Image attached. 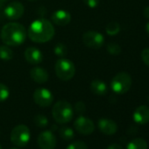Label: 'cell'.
Returning <instances> with one entry per match:
<instances>
[{
	"label": "cell",
	"mask_w": 149,
	"mask_h": 149,
	"mask_svg": "<svg viewBox=\"0 0 149 149\" xmlns=\"http://www.w3.org/2000/svg\"><path fill=\"white\" fill-rule=\"evenodd\" d=\"M55 33L53 24L47 19H39L29 26L27 35L29 39L36 43H46L51 40Z\"/></svg>",
	"instance_id": "6da1fadb"
},
{
	"label": "cell",
	"mask_w": 149,
	"mask_h": 149,
	"mask_svg": "<svg viewBox=\"0 0 149 149\" xmlns=\"http://www.w3.org/2000/svg\"><path fill=\"white\" fill-rule=\"evenodd\" d=\"M1 40L3 43L10 47H17L23 44L26 39L27 33L24 26L17 22L6 24L1 30Z\"/></svg>",
	"instance_id": "7a4b0ae2"
},
{
	"label": "cell",
	"mask_w": 149,
	"mask_h": 149,
	"mask_svg": "<svg viewBox=\"0 0 149 149\" xmlns=\"http://www.w3.org/2000/svg\"><path fill=\"white\" fill-rule=\"evenodd\" d=\"M52 115L58 124H67L73 118L74 111L68 102L60 100L53 106Z\"/></svg>",
	"instance_id": "3957f363"
},
{
	"label": "cell",
	"mask_w": 149,
	"mask_h": 149,
	"mask_svg": "<svg viewBox=\"0 0 149 149\" xmlns=\"http://www.w3.org/2000/svg\"><path fill=\"white\" fill-rule=\"evenodd\" d=\"M54 70L57 77L61 81L71 80L76 74V67L74 63L65 57L59 58L55 62Z\"/></svg>",
	"instance_id": "277c9868"
},
{
	"label": "cell",
	"mask_w": 149,
	"mask_h": 149,
	"mask_svg": "<svg viewBox=\"0 0 149 149\" xmlns=\"http://www.w3.org/2000/svg\"><path fill=\"white\" fill-rule=\"evenodd\" d=\"M132 77L128 73L119 72L112 78L111 82V88L113 92L117 94H125L132 87Z\"/></svg>",
	"instance_id": "5b68a950"
},
{
	"label": "cell",
	"mask_w": 149,
	"mask_h": 149,
	"mask_svg": "<svg viewBox=\"0 0 149 149\" xmlns=\"http://www.w3.org/2000/svg\"><path fill=\"white\" fill-rule=\"evenodd\" d=\"M30 130L25 125H19L15 126L11 132L12 142L19 147L26 146L30 141Z\"/></svg>",
	"instance_id": "8992f818"
},
{
	"label": "cell",
	"mask_w": 149,
	"mask_h": 149,
	"mask_svg": "<svg viewBox=\"0 0 149 149\" xmlns=\"http://www.w3.org/2000/svg\"><path fill=\"white\" fill-rule=\"evenodd\" d=\"M83 42L88 47L98 49L104 43V37L102 33L97 31H88L83 35Z\"/></svg>",
	"instance_id": "52a82bcc"
},
{
	"label": "cell",
	"mask_w": 149,
	"mask_h": 149,
	"mask_svg": "<svg viewBox=\"0 0 149 149\" xmlns=\"http://www.w3.org/2000/svg\"><path fill=\"white\" fill-rule=\"evenodd\" d=\"M34 103L40 107H48L54 101L52 92L46 88H39L33 93Z\"/></svg>",
	"instance_id": "ba28073f"
},
{
	"label": "cell",
	"mask_w": 149,
	"mask_h": 149,
	"mask_svg": "<svg viewBox=\"0 0 149 149\" xmlns=\"http://www.w3.org/2000/svg\"><path fill=\"white\" fill-rule=\"evenodd\" d=\"M74 126L79 133L84 135L91 134L95 131V125L93 121L84 116H79L74 120Z\"/></svg>",
	"instance_id": "9c48e42d"
},
{
	"label": "cell",
	"mask_w": 149,
	"mask_h": 149,
	"mask_svg": "<svg viewBox=\"0 0 149 149\" xmlns=\"http://www.w3.org/2000/svg\"><path fill=\"white\" fill-rule=\"evenodd\" d=\"M25 12L24 6L17 1L10 3L5 9V15L10 20L19 19Z\"/></svg>",
	"instance_id": "30bf717a"
},
{
	"label": "cell",
	"mask_w": 149,
	"mask_h": 149,
	"mask_svg": "<svg viewBox=\"0 0 149 149\" xmlns=\"http://www.w3.org/2000/svg\"><path fill=\"white\" fill-rule=\"evenodd\" d=\"M40 149H54L56 146V138L51 131H44L40 133L37 139Z\"/></svg>",
	"instance_id": "8fae6325"
},
{
	"label": "cell",
	"mask_w": 149,
	"mask_h": 149,
	"mask_svg": "<svg viewBox=\"0 0 149 149\" xmlns=\"http://www.w3.org/2000/svg\"><path fill=\"white\" fill-rule=\"evenodd\" d=\"M25 58L29 64L38 65L43 61V54L39 48L30 47L25 51Z\"/></svg>",
	"instance_id": "7c38bea8"
},
{
	"label": "cell",
	"mask_w": 149,
	"mask_h": 149,
	"mask_svg": "<svg viewBox=\"0 0 149 149\" xmlns=\"http://www.w3.org/2000/svg\"><path fill=\"white\" fill-rule=\"evenodd\" d=\"M52 22L57 26H64L70 23L71 15L68 11L65 10H57L51 16Z\"/></svg>",
	"instance_id": "4fadbf2b"
},
{
	"label": "cell",
	"mask_w": 149,
	"mask_h": 149,
	"mask_svg": "<svg viewBox=\"0 0 149 149\" xmlns=\"http://www.w3.org/2000/svg\"><path fill=\"white\" fill-rule=\"evenodd\" d=\"M99 130L106 135H113L118 131V125L115 121L108 118H101L97 122Z\"/></svg>",
	"instance_id": "5bb4252c"
},
{
	"label": "cell",
	"mask_w": 149,
	"mask_h": 149,
	"mask_svg": "<svg viewBox=\"0 0 149 149\" xmlns=\"http://www.w3.org/2000/svg\"><path fill=\"white\" fill-rule=\"evenodd\" d=\"M30 77L37 84H45L48 80V73L40 67H34L30 70Z\"/></svg>",
	"instance_id": "9a60e30c"
},
{
	"label": "cell",
	"mask_w": 149,
	"mask_h": 149,
	"mask_svg": "<svg viewBox=\"0 0 149 149\" xmlns=\"http://www.w3.org/2000/svg\"><path fill=\"white\" fill-rule=\"evenodd\" d=\"M133 120L139 125H145L149 122V108L146 105L139 106L133 113Z\"/></svg>",
	"instance_id": "2e32d148"
},
{
	"label": "cell",
	"mask_w": 149,
	"mask_h": 149,
	"mask_svg": "<svg viewBox=\"0 0 149 149\" xmlns=\"http://www.w3.org/2000/svg\"><path fill=\"white\" fill-rule=\"evenodd\" d=\"M91 91L95 95L104 96L108 91V88L104 82L98 79H95L91 84Z\"/></svg>",
	"instance_id": "e0dca14e"
},
{
	"label": "cell",
	"mask_w": 149,
	"mask_h": 149,
	"mask_svg": "<svg viewBox=\"0 0 149 149\" xmlns=\"http://www.w3.org/2000/svg\"><path fill=\"white\" fill-rule=\"evenodd\" d=\"M126 149H147V142L142 138H136L127 145Z\"/></svg>",
	"instance_id": "ac0fdd59"
},
{
	"label": "cell",
	"mask_w": 149,
	"mask_h": 149,
	"mask_svg": "<svg viewBox=\"0 0 149 149\" xmlns=\"http://www.w3.org/2000/svg\"><path fill=\"white\" fill-rule=\"evenodd\" d=\"M13 58V52L9 46H0V59L4 61H10Z\"/></svg>",
	"instance_id": "d6986e66"
},
{
	"label": "cell",
	"mask_w": 149,
	"mask_h": 149,
	"mask_svg": "<svg viewBox=\"0 0 149 149\" xmlns=\"http://www.w3.org/2000/svg\"><path fill=\"white\" fill-rule=\"evenodd\" d=\"M106 33L110 36H115L120 32V25L118 22L112 21L110 22L105 28Z\"/></svg>",
	"instance_id": "ffe728a7"
},
{
	"label": "cell",
	"mask_w": 149,
	"mask_h": 149,
	"mask_svg": "<svg viewBox=\"0 0 149 149\" xmlns=\"http://www.w3.org/2000/svg\"><path fill=\"white\" fill-rule=\"evenodd\" d=\"M54 54L56 56H58L60 58L65 57L67 55V54H68V47L64 43L59 42L54 46Z\"/></svg>",
	"instance_id": "44dd1931"
},
{
	"label": "cell",
	"mask_w": 149,
	"mask_h": 149,
	"mask_svg": "<svg viewBox=\"0 0 149 149\" xmlns=\"http://www.w3.org/2000/svg\"><path fill=\"white\" fill-rule=\"evenodd\" d=\"M60 136L65 140H70V139H74V132L72 128L68 127V126H64V127H61L60 129Z\"/></svg>",
	"instance_id": "7402d4cb"
},
{
	"label": "cell",
	"mask_w": 149,
	"mask_h": 149,
	"mask_svg": "<svg viewBox=\"0 0 149 149\" xmlns=\"http://www.w3.org/2000/svg\"><path fill=\"white\" fill-rule=\"evenodd\" d=\"M34 123L38 127L43 128L48 125V119L45 115L39 114V115H36L34 118Z\"/></svg>",
	"instance_id": "603a6c76"
},
{
	"label": "cell",
	"mask_w": 149,
	"mask_h": 149,
	"mask_svg": "<svg viewBox=\"0 0 149 149\" xmlns=\"http://www.w3.org/2000/svg\"><path fill=\"white\" fill-rule=\"evenodd\" d=\"M9 96H10L9 88L4 84H0V102H4L7 100Z\"/></svg>",
	"instance_id": "cb8c5ba5"
},
{
	"label": "cell",
	"mask_w": 149,
	"mask_h": 149,
	"mask_svg": "<svg viewBox=\"0 0 149 149\" xmlns=\"http://www.w3.org/2000/svg\"><path fill=\"white\" fill-rule=\"evenodd\" d=\"M107 51L112 55H118L121 53V47L115 42H111L107 45Z\"/></svg>",
	"instance_id": "d4e9b609"
},
{
	"label": "cell",
	"mask_w": 149,
	"mask_h": 149,
	"mask_svg": "<svg viewBox=\"0 0 149 149\" xmlns=\"http://www.w3.org/2000/svg\"><path fill=\"white\" fill-rule=\"evenodd\" d=\"M66 149H88V146L84 141H76L68 145Z\"/></svg>",
	"instance_id": "484cf974"
},
{
	"label": "cell",
	"mask_w": 149,
	"mask_h": 149,
	"mask_svg": "<svg viewBox=\"0 0 149 149\" xmlns=\"http://www.w3.org/2000/svg\"><path fill=\"white\" fill-rule=\"evenodd\" d=\"M141 59L143 62L149 67V47L143 49V51L141 52Z\"/></svg>",
	"instance_id": "4316f807"
},
{
	"label": "cell",
	"mask_w": 149,
	"mask_h": 149,
	"mask_svg": "<svg viewBox=\"0 0 149 149\" xmlns=\"http://www.w3.org/2000/svg\"><path fill=\"white\" fill-rule=\"evenodd\" d=\"M74 110H76V111L79 114H82L86 110V105L84 102H77L76 104V105H74Z\"/></svg>",
	"instance_id": "83f0119b"
},
{
	"label": "cell",
	"mask_w": 149,
	"mask_h": 149,
	"mask_svg": "<svg viewBox=\"0 0 149 149\" xmlns=\"http://www.w3.org/2000/svg\"><path fill=\"white\" fill-rule=\"evenodd\" d=\"M84 3L91 9L97 8L99 5V0H84Z\"/></svg>",
	"instance_id": "f1b7e54d"
},
{
	"label": "cell",
	"mask_w": 149,
	"mask_h": 149,
	"mask_svg": "<svg viewBox=\"0 0 149 149\" xmlns=\"http://www.w3.org/2000/svg\"><path fill=\"white\" fill-rule=\"evenodd\" d=\"M107 149H123V147H122V146L119 145V144L113 143V144L110 145V146L107 147Z\"/></svg>",
	"instance_id": "f546056e"
},
{
	"label": "cell",
	"mask_w": 149,
	"mask_h": 149,
	"mask_svg": "<svg viewBox=\"0 0 149 149\" xmlns=\"http://www.w3.org/2000/svg\"><path fill=\"white\" fill-rule=\"evenodd\" d=\"M143 15L146 19H149V6L145 7V9L143 10Z\"/></svg>",
	"instance_id": "4dcf8cb0"
},
{
	"label": "cell",
	"mask_w": 149,
	"mask_h": 149,
	"mask_svg": "<svg viewBox=\"0 0 149 149\" xmlns=\"http://www.w3.org/2000/svg\"><path fill=\"white\" fill-rule=\"evenodd\" d=\"M146 33L149 35V22H147V24L146 25Z\"/></svg>",
	"instance_id": "1f68e13d"
},
{
	"label": "cell",
	"mask_w": 149,
	"mask_h": 149,
	"mask_svg": "<svg viewBox=\"0 0 149 149\" xmlns=\"http://www.w3.org/2000/svg\"><path fill=\"white\" fill-rule=\"evenodd\" d=\"M28 1H30V2H34V1H37V0H28Z\"/></svg>",
	"instance_id": "d6a6232c"
},
{
	"label": "cell",
	"mask_w": 149,
	"mask_h": 149,
	"mask_svg": "<svg viewBox=\"0 0 149 149\" xmlns=\"http://www.w3.org/2000/svg\"><path fill=\"white\" fill-rule=\"evenodd\" d=\"M0 149H2V146H0Z\"/></svg>",
	"instance_id": "836d02e7"
},
{
	"label": "cell",
	"mask_w": 149,
	"mask_h": 149,
	"mask_svg": "<svg viewBox=\"0 0 149 149\" xmlns=\"http://www.w3.org/2000/svg\"><path fill=\"white\" fill-rule=\"evenodd\" d=\"M12 149H18V148H12Z\"/></svg>",
	"instance_id": "e575fe53"
},
{
	"label": "cell",
	"mask_w": 149,
	"mask_h": 149,
	"mask_svg": "<svg viewBox=\"0 0 149 149\" xmlns=\"http://www.w3.org/2000/svg\"><path fill=\"white\" fill-rule=\"evenodd\" d=\"M148 101H149V97H148Z\"/></svg>",
	"instance_id": "d590c367"
},
{
	"label": "cell",
	"mask_w": 149,
	"mask_h": 149,
	"mask_svg": "<svg viewBox=\"0 0 149 149\" xmlns=\"http://www.w3.org/2000/svg\"><path fill=\"white\" fill-rule=\"evenodd\" d=\"M2 1H4V0H2Z\"/></svg>",
	"instance_id": "8d00e7d4"
}]
</instances>
